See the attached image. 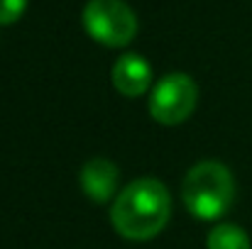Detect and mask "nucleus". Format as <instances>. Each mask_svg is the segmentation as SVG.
<instances>
[{
  "label": "nucleus",
  "instance_id": "3",
  "mask_svg": "<svg viewBox=\"0 0 252 249\" xmlns=\"http://www.w3.org/2000/svg\"><path fill=\"white\" fill-rule=\"evenodd\" d=\"M84 29L103 47H127L137 34V17L123 0H88L81 12Z\"/></svg>",
  "mask_w": 252,
  "mask_h": 249
},
{
  "label": "nucleus",
  "instance_id": "6",
  "mask_svg": "<svg viewBox=\"0 0 252 249\" xmlns=\"http://www.w3.org/2000/svg\"><path fill=\"white\" fill-rule=\"evenodd\" d=\"M150 83H152V66L145 56L127 52L113 64V85L120 95L137 98L150 88Z\"/></svg>",
  "mask_w": 252,
  "mask_h": 249
},
{
  "label": "nucleus",
  "instance_id": "4",
  "mask_svg": "<svg viewBox=\"0 0 252 249\" xmlns=\"http://www.w3.org/2000/svg\"><path fill=\"white\" fill-rule=\"evenodd\" d=\"M198 103V85L189 74H167L152 88L150 95V115L159 125H181L186 122Z\"/></svg>",
  "mask_w": 252,
  "mask_h": 249
},
{
  "label": "nucleus",
  "instance_id": "1",
  "mask_svg": "<svg viewBox=\"0 0 252 249\" xmlns=\"http://www.w3.org/2000/svg\"><path fill=\"white\" fill-rule=\"evenodd\" d=\"M171 195L167 186L157 178L130 181L113 200L110 222L115 232L132 242H145L157 237L169 222Z\"/></svg>",
  "mask_w": 252,
  "mask_h": 249
},
{
  "label": "nucleus",
  "instance_id": "8",
  "mask_svg": "<svg viewBox=\"0 0 252 249\" xmlns=\"http://www.w3.org/2000/svg\"><path fill=\"white\" fill-rule=\"evenodd\" d=\"M27 0H0V25H12L22 17Z\"/></svg>",
  "mask_w": 252,
  "mask_h": 249
},
{
  "label": "nucleus",
  "instance_id": "7",
  "mask_svg": "<svg viewBox=\"0 0 252 249\" xmlns=\"http://www.w3.org/2000/svg\"><path fill=\"white\" fill-rule=\"evenodd\" d=\"M206 247L208 249H252V245H250L248 232L243 227L223 222V225H218V227H213L208 232Z\"/></svg>",
  "mask_w": 252,
  "mask_h": 249
},
{
  "label": "nucleus",
  "instance_id": "5",
  "mask_svg": "<svg viewBox=\"0 0 252 249\" xmlns=\"http://www.w3.org/2000/svg\"><path fill=\"white\" fill-rule=\"evenodd\" d=\"M118 178H120L118 166L105 157L88 159L81 166V173H79L81 191L93 203H108L118 193Z\"/></svg>",
  "mask_w": 252,
  "mask_h": 249
},
{
  "label": "nucleus",
  "instance_id": "2",
  "mask_svg": "<svg viewBox=\"0 0 252 249\" xmlns=\"http://www.w3.org/2000/svg\"><path fill=\"white\" fill-rule=\"evenodd\" d=\"M181 200L198 220H218L235 200V178L220 162H198L181 181Z\"/></svg>",
  "mask_w": 252,
  "mask_h": 249
}]
</instances>
